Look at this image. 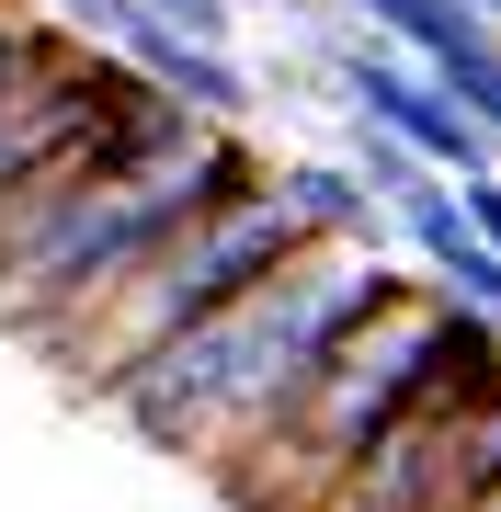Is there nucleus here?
Returning a JSON list of instances; mask_svg holds the SVG:
<instances>
[{
  "instance_id": "f257e3e1",
  "label": "nucleus",
  "mask_w": 501,
  "mask_h": 512,
  "mask_svg": "<svg viewBox=\"0 0 501 512\" xmlns=\"http://www.w3.org/2000/svg\"><path fill=\"white\" fill-rule=\"evenodd\" d=\"M251 183H262L251 137L217 126V114H183L160 92L137 126L69 148L23 194H0V330L57 353L171 228H194L205 205H228Z\"/></svg>"
},
{
  "instance_id": "f03ea898",
  "label": "nucleus",
  "mask_w": 501,
  "mask_h": 512,
  "mask_svg": "<svg viewBox=\"0 0 501 512\" xmlns=\"http://www.w3.org/2000/svg\"><path fill=\"white\" fill-rule=\"evenodd\" d=\"M388 285H399V262L365 251V239H297V251H285L262 285H240L217 319H194L183 342H160L103 410L126 421L137 444H160V456L228 478L285 410L308 399L319 353H331Z\"/></svg>"
},
{
  "instance_id": "7ed1b4c3",
  "label": "nucleus",
  "mask_w": 501,
  "mask_h": 512,
  "mask_svg": "<svg viewBox=\"0 0 501 512\" xmlns=\"http://www.w3.org/2000/svg\"><path fill=\"white\" fill-rule=\"evenodd\" d=\"M456 342H467V308H456L445 285H410V274H399L331 353H319L308 399L217 478V501H228V512H319V501L353 478V456H365V444L388 433L433 376H445Z\"/></svg>"
},
{
  "instance_id": "20e7f679",
  "label": "nucleus",
  "mask_w": 501,
  "mask_h": 512,
  "mask_svg": "<svg viewBox=\"0 0 501 512\" xmlns=\"http://www.w3.org/2000/svg\"><path fill=\"white\" fill-rule=\"evenodd\" d=\"M297 239H308V217L285 205V183H274V171H262L251 194H228V205H205L194 228H171L160 251H149V262H137V274L114 285L92 319L69 330V342L46 353V365L69 376V387H92V399H114V387L149 365L160 342H183L194 319H217L228 296H240V285H262L285 251H297Z\"/></svg>"
},
{
  "instance_id": "39448f33",
  "label": "nucleus",
  "mask_w": 501,
  "mask_h": 512,
  "mask_svg": "<svg viewBox=\"0 0 501 512\" xmlns=\"http://www.w3.org/2000/svg\"><path fill=\"white\" fill-rule=\"evenodd\" d=\"M490 478H501V319L467 308V342L445 353V376L353 456V478L319 512H467Z\"/></svg>"
},
{
  "instance_id": "423d86ee",
  "label": "nucleus",
  "mask_w": 501,
  "mask_h": 512,
  "mask_svg": "<svg viewBox=\"0 0 501 512\" xmlns=\"http://www.w3.org/2000/svg\"><path fill=\"white\" fill-rule=\"evenodd\" d=\"M331 92H342V114L399 126L433 171H456V183H467V171H501V137H490V126H479V114H467L410 46H388L376 23H365V35H331Z\"/></svg>"
},
{
  "instance_id": "0eeeda50",
  "label": "nucleus",
  "mask_w": 501,
  "mask_h": 512,
  "mask_svg": "<svg viewBox=\"0 0 501 512\" xmlns=\"http://www.w3.org/2000/svg\"><path fill=\"white\" fill-rule=\"evenodd\" d=\"M399 251L422 262V274L456 296V308L501 319V251L479 239V217H467V194H456V171H433L422 194H399Z\"/></svg>"
},
{
  "instance_id": "6e6552de",
  "label": "nucleus",
  "mask_w": 501,
  "mask_h": 512,
  "mask_svg": "<svg viewBox=\"0 0 501 512\" xmlns=\"http://www.w3.org/2000/svg\"><path fill=\"white\" fill-rule=\"evenodd\" d=\"M114 57H137V69H149V80H160V92L183 103V114H217V126H240V114H251V92H262V80H251V69H240V57H228L217 35H183V23H160L149 0L126 12Z\"/></svg>"
},
{
  "instance_id": "1a4fd4ad",
  "label": "nucleus",
  "mask_w": 501,
  "mask_h": 512,
  "mask_svg": "<svg viewBox=\"0 0 501 512\" xmlns=\"http://www.w3.org/2000/svg\"><path fill=\"white\" fill-rule=\"evenodd\" d=\"M274 183H285V205L308 217V239H365V251H399V205L376 194L353 160H285Z\"/></svg>"
},
{
  "instance_id": "9d476101",
  "label": "nucleus",
  "mask_w": 501,
  "mask_h": 512,
  "mask_svg": "<svg viewBox=\"0 0 501 512\" xmlns=\"http://www.w3.org/2000/svg\"><path fill=\"white\" fill-rule=\"evenodd\" d=\"M365 23H376L388 46H410L422 69H445V57H467V46H490V35H501L479 0H365Z\"/></svg>"
},
{
  "instance_id": "9b49d317",
  "label": "nucleus",
  "mask_w": 501,
  "mask_h": 512,
  "mask_svg": "<svg viewBox=\"0 0 501 512\" xmlns=\"http://www.w3.org/2000/svg\"><path fill=\"white\" fill-rule=\"evenodd\" d=\"M342 160H353V171H365V183H376V194H388V205L433 183V160H422V148H410L399 126H376V114H342Z\"/></svg>"
},
{
  "instance_id": "f8f14e48",
  "label": "nucleus",
  "mask_w": 501,
  "mask_h": 512,
  "mask_svg": "<svg viewBox=\"0 0 501 512\" xmlns=\"http://www.w3.org/2000/svg\"><path fill=\"white\" fill-rule=\"evenodd\" d=\"M46 35H57V12H46V0H0V103H12V80L46 57Z\"/></svg>"
},
{
  "instance_id": "ddd939ff",
  "label": "nucleus",
  "mask_w": 501,
  "mask_h": 512,
  "mask_svg": "<svg viewBox=\"0 0 501 512\" xmlns=\"http://www.w3.org/2000/svg\"><path fill=\"white\" fill-rule=\"evenodd\" d=\"M456 194H467V217H479V239H490V251H501V171H467Z\"/></svg>"
},
{
  "instance_id": "4468645a",
  "label": "nucleus",
  "mask_w": 501,
  "mask_h": 512,
  "mask_svg": "<svg viewBox=\"0 0 501 512\" xmlns=\"http://www.w3.org/2000/svg\"><path fill=\"white\" fill-rule=\"evenodd\" d=\"M274 12H365V0H274Z\"/></svg>"
},
{
  "instance_id": "2eb2a0df",
  "label": "nucleus",
  "mask_w": 501,
  "mask_h": 512,
  "mask_svg": "<svg viewBox=\"0 0 501 512\" xmlns=\"http://www.w3.org/2000/svg\"><path fill=\"white\" fill-rule=\"evenodd\" d=\"M467 512H501V478H490V490H479V501H467Z\"/></svg>"
},
{
  "instance_id": "dca6fc26",
  "label": "nucleus",
  "mask_w": 501,
  "mask_h": 512,
  "mask_svg": "<svg viewBox=\"0 0 501 512\" xmlns=\"http://www.w3.org/2000/svg\"><path fill=\"white\" fill-rule=\"evenodd\" d=\"M479 12H490V23H501V0H479Z\"/></svg>"
}]
</instances>
